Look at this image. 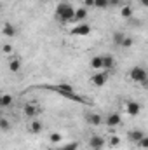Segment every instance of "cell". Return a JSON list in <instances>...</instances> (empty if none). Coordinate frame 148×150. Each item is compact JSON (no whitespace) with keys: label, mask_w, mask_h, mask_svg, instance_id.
Returning a JSON list of instances; mask_svg holds the SVG:
<instances>
[{"label":"cell","mask_w":148,"mask_h":150,"mask_svg":"<svg viewBox=\"0 0 148 150\" xmlns=\"http://www.w3.org/2000/svg\"><path fill=\"white\" fill-rule=\"evenodd\" d=\"M106 82H108V72L106 70H99L91 77V84L96 86V87H103Z\"/></svg>","instance_id":"3957f363"},{"label":"cell","mask_w":148,"mask_h":150,"mask_svg":"<svg viewBox=\"0 0 148 150\" xmlns=\"http://www.w3.org/2000/svg\"><path fill=\"white\" fill-rule=\"evenodd\" d=\"M110 5H120V0H108Z\"/></svg>","instance_id":"f1b7e54d"},{"label":"cell","mask_w":148,"mask_h":150,"mask_svg":"<svg viewBox=\"0 0 148 150\" xmlns=\"http://www.w3.org/2000/svg\"><path fill=\"white\" fill-rule=\"evenodd\" d=\"M85 120H87V124L89 126H99V124H103V117L99 115V113H96V112H89V113H85Z\"/></svg>","instance_id":"8fae6325"},{"label":"cell","mask_w":148,"mask_h":150,"mask_svg":"<svg viewBox=\"0 0 148 150\" xmlns=\"http://www.w3.org/2000/svg\"><path fill=\"white\" fill-rule=\"evenodd\" d=\"M103 122L108 126V127H117V126H120L122 124V115L118 112H111V113H108L106 117H103Z\"/></svg>","instance_id":"277c9868"},{"label":"cell","mask_w":148,"mask_h":150,"mask_svg":"<svg viewBox=\"0 0 148 150\" xmlns=\"http://www.w3.org/2000/svg\"><path fill=\"white\" fill-rule=\"evenodd\" d=\"M101 59H103V70L110 72L111 68L115 67V58H113L111 54H105V56H101Z\"/></svg>","instance_id":"9a60e30c"},{"label":"cell","mask_w":148,"mask_h":150,"mask_svg":"<svg viewBox=\"0 0 148 150\" xmlns=\"http://www.w3.org/2000/svg\"><path fill=\"white\" fill-rule=\"evenodd\" d=\"M82 7H85V9L94 7V0H82Z\"/></svg>","instance_id":"83f0119b"},{"label":"cell","mask_w":148,"mask_h":150,"mask_svg":"<svg viewBox=\"0 0 148 150\" xmlns=\"http://www.w3.org/2000/svg\"><path fill=\"white\" fill-rule=\"evenodd\" d=\"M28 131H30L32 134H38V133L44 131V124H42L38 119H32L30 124H28Z\"/></svg>","instance_id":"4fadbf2b"},{"label":"cell","mask_w":148,"mask_h":150,"mask_svg":"<svg viewBox=\"0 0 148 150\" xmlns=\"http://www.w3.org/2000/svg\"><path fill=\"white\" fill-rule=\"evenodd\" d=\"M0 101H2V108H9V107H12L14 98H12V94L5 93V94H0Z\"/></svg>","instance_id":"e0dca14e"},{"label":"cell","mask_w":148,"mask_h":150,"mask_svg":"<svg viewBox=\"0 0 148 150\" xmlns=\"http://www.w3.org/2000/svg\"><path fill=\"white\" fill-rule=\"evenodd\" d=\"M141 112V103L138 101H125V113L131 117H138Z\"/></svg>","instance_id":"52a82bcc"},{"label":"cell","mask_w":148,"mask_h":150,"mask_svg":"<svg viewBox=\"0 0 148 150\" xmlns=\"http://www.w3.org/2000/svg\"><path fill=\"white\" fill-rule=\"evenodd\" d=\"M49 142H51L52 145H58V143H61V142H63V136H61V133H56V131H54V133H51V134H49Z\"/></svg>","instance_id":"ffe728a7"},{"label":"cell","mask_w":148,"mask_h":150,"mask_svg":"<svg viewBox=\"0 0 148 150\" xmlns=\"http://www.w3.org/2000/svg\"><path fill=\"white\" fill-rule=\"evenodd\" d=\"M136 145L140 147V150H147L148 149V138H147V134H145V136H143V138L136 143Z\"/></svg>","instance_id":"d4e9b609"},{"label":"cell","mask_w":148,"mask_h":150,"mask_svg":"<svg viewBox=\"0 0 148 150\" xmlns=\"http://www.w3.org/2000/svg\"><path fill=\"white\" fill-rule=\"evenodd\" d=\"M73 14H75V9L72 4L68 2H59L58 7H56V19L61 21V23H70L73 21Z\"/></svg>","instance_id":"6da1fadb"},{"label":"cell","mask_w":148,"mask_h":150,"mask_svg":"<svg viewBox=\"0 0 148 150\" xmlns=\"http://www.w3.org/2000/svg\"><path fill=\"white\" fill-rule=\"evenodd\" d=\"M0 11H2V4H0Z\"/></svg>","instance_id":"1f68e13d"},{"label":"cell","mask_w":148,"mask_h":150,"mask_svg":"<svg viewBox=\"0 0 148 150\" xmlns=\"http://www.w3.org/2000/svg\"><path fill=\"white\" fill-rule=\"evenodd\" d=\"M11 129H12V124L9 122V119L0 117V131H2V133H9Z\"/></svg>","instance_id":"d6986e66"},{"label":"cell","mask_w":148,"mask_h":150,"mask_svg":"<svg viewBox=\"0 0 148 150\" xmlns=\"http://www.w3.org/2000/svg\"><path fill=\"white\" fill-rule=\"evenodd\" d=\"M132 44H134V38H132V37H129V35H125V37H124V40L120 42V45H118V47L129 49V47H132Z\"/></svg>","instance_id":"44dd1931"},{"label":"cell","mask_w":148,"mask_h":150,"mask_svg":"<svg viewBox=\"0 0 148 150\" xmlns=\"http://www.w3.org/2000/svg\"><path fill=\"white\" fill-rule=\"evenodd\" d=\"M2 52H5V54H12V45H11V44H4V45H2Z\"/></svg>","instance_id":"4316f807"},{"label":"cell","mask_w":148,"mask_h":150,"mask_svg":"<svg viewBox=\"0 0 148 150\" xmlns=\"http://www.w3.org/2000/svg\"><path fill=\"white\" fill-rule=\"evenodd\" d=\"M94 7L96 9H106V7H110V2L108 0H94Z\"/></svg>","instance_id":"603a6c76"},{"label":"cell","mask_w":148,"mask_h":150,"mask_svg":"<svg viewBox=\"0 0 148 150\" xmlns=\"http://www.w3.org/2000/svg\"><path fill=\"white\" fill-rule=\"evenodd\" d=\"M2 35L4 37H7V38H12V37H16L18 35V28L12 25V23H4V26H2Z\"/></svg>","instance_id":"30bf717a"},{"label":"cell","mask_w":148,"mask_h":150,"mask_svg":"<svg viewBox=\"0 0 148 150\" xmlns=\"http://www.w3.org/2000/svg\"><path fill=\"white\" fill-rule=\"evenodd\" d=\"M40 112H42V108L38 107L37 103H26V105L23 107V113H25L26 117H30V119H38Z\"/></svg>","instance_id":"8992f818"},{"label":"cell","mask_w":148,"mask_h":150,"mask_svg":"<svg viewBox=\"0 0 148 150\" xmlns=\"http://www.w3.org/2000/svg\"><path fill=\"white\" fill-rule=\"evenodd\" d=\"M70 33H72V35H80V37H85V35H89V33H91V26H89L87 23H78L73 30L70 32Z\"/></svg>","instance_id":"9c48e42d"},{"label":"cell","mask_w":148,"mask_h":150,"mask_svg":"<svg viewBox=\"0 0 148 150\" xmlns=\"http://www.w3.org/2000/svg\"><path fill=\"white\" fill-rule=\"evenodd\" d=\"M0 108H2V101H0Z\"/></svg>","instance_id":"4dcf8cb0"},{"label":"cell","mask_w":148,"mask_h":150,"mask_svg":"<svg viewBox=\"0 0 148 150\" xmlns=\"http://www.w3.org/2000/svg\"><path fill=\"white\" fill-rule=\"evenodd\" d=\"M89 147L92 150H103L106 147L105 136H101V134H92V136L89 138Z\"/></svg>","instance_id":"5b68a950"},{"label":"cell","mask_w":148,"mask_h":150,"mask_svg":"<svg viewBox=\"0 0 148 150\" xmlns=\"http://www.w3.org/2000/svg\"><path fill=\"white\" fill-rule=\"evenodd\" d=\"M124 37H125V33H124V32H113L111 40H113V44H115V45H120V42L124 40Z\"/></svg>","instance_id":"7402d4cb"},{"label":"cell","mask_w":148,"mask_h":150,"mask_svg":"<svg viewBox=\"0 0 148 150\" xmlns=\"http://www.w3.org/2000/svg\"><path fill=\"white\" fill-rule=\"evenodd\" d=\"M7 68H9V72H11V74H18V72L23 68V61H21V58H18V56L11 58V59H9V63H7Z\"/></svg>","instance_id":"ba28073f"},{"label":"cell","mask_w":148,"mask_h":150,"mask_svg":"<svg viewBox=\"0 0 148 150\" xmlns=\"http://www.w3.org/2000/svg\"><path fill=\"white\" fill-rule=\"evenodd\" d=\"M87 16H89V11H87L85 7H78V9H75L73 21L75 23H84V21L87 19Z\"/></svg>","instance_id":"7c38bea8"},{"label":"cell","mask_w":148,"mask_h":150,"mask_svg":"<svg viewBox=\"0 0 148 150\" xmlns=\"http://www.w3.org/2000/svg\"><path fill=\"white\" fill-rule=\"evenodd\" d=\"M127 77H129V80H132V82H138V84H147L148 80V74L147 70L143 68V67H132L131 70H129V74H127Z\"/></svg>","instance_id":"7a4b0ae2"},{"label":"cell","mask_w":148,"mask_h":150,"mask_svg":"<svg viewBox=\"0 0 148 150\" xmlns=\"http://www.w3.org/2000/svg\"><path fill=\"white\" fill-rule=\"evenodd\" d=\"M143 136H145V133H143L141 129H131V131L127 133V138H129V142H131V143H134V145H136V143H138V142H140Z\"/></svg>","instance_id":"5bb4252c"},{"label":"cell","mask_w":148,"mask_h":150,"mask_svg":"<svg viewBox=\"0 0 148 150\" xmlns=\"http://www.w3.org/2000/svg\"><path fill=\"white\" fill-rule=\"evenodd\" d=\"M78 149V143L77 142H72V143H66L63 147H59V150H77Z\"/></svg>","instance_id":"484cf974"},{"label":"cell","mask_w":148,"mask_h":150,"mask_svg":"<svg viewBox=\"0 0 148 150\" xmlns=\"http://www.w3.org/2000/svg\"><path fill=\"white\" fill-rule=\"evenodd\" d=\"M134 16V9L132 5H120V18L124 19H131Z\"/></svg>","instance_id":"2e32d148"},{"label":"cell","mask_w":148,"mask_h":150,"mask_svg":"<svg viewBox=\"0 0 148 150\" xmlns=\"http://www.w3.org/2000/svg\"><path fill=\"white\" fill-rule=\"evenodd\" d=\"M140 4H141L143 7H147V5H148V0H140Z\"/></svg>","instance_id":"f546056e"},{"label":"cell","mask_w":148,"mask_h":150,"mask_svg":"<svg viewBox=\"0 0 148 150\" xmlns=\"http://www.w3.org/2000/svg\"><path fill=\"white\" fill-rule=\"evenodd\" d=\"M106 145H110V147H113V149L118 147V145H120V138H118V136H111L110 140H106Z\"/></svg>","instance_id":"cb8c5ba5"},{"label":"cell","mask_w":148,"mask_h":150,"mask_svg":"<svg viewBox=\"0 0 148 150\" xmlns=\"http://www.w3.org/2000/svg\"><path fill=\"white\" fill-rule=\"evenodd\" d=\"M89 65H91V68H92V70H98V72H99V70H103V59H101V56H92Z\"/></svg>","instance_id":"ac0fdd59"}]
</instances>
